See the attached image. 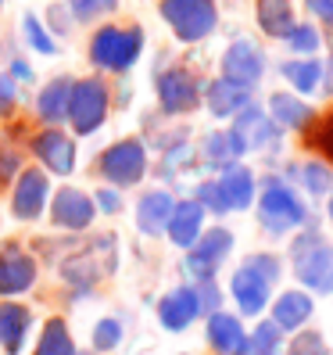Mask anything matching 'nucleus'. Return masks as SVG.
<instances>
[{
  "instance_id": "1",
  "label": "nucleus",
  "mask_w": 333,
  "mask_h": 355,
  "mask_svg": "<svg viewBox=\"0 0 333 355\" xmlns=\"http://www.w3.org/2000/svg\"><path fill=\"white\" fill-rule=\"evenodd\" d=\"M143 51V29L129 26H104L90 40V61L104 72H126Z\"/></svg>"
},
{
  "instance_id": "2",
  "label": "nucleus",
  "mask_w": 333,
  "mask_h": 355,
  "mask_svg": "<svg viewBox=\"0 0 333 355\" xmlns=\"http://www.w3.org/2000/svg\"><path fill=\"white\" fill-rule=\"evenodd\" d=\"M161 18L172 26L183 44H197V40L212 36L219 8L215 0H161Z\"/></svg>"
},
{
  "instance_id": "3",
  "label": "nucleus",
  "mask_w": 333,
  "mask_h": 355,
  "mask_svg": "<svg viewBox=\"0 0 333 355\" xmlns=\"http://www.w3.org/2000/svg\"><path fill=\"white\" fill-rule=\"evenodd\" d=\"M294 259V273L301 284L316 287V291H330L333 287V252L319 234H301L290 248Z\"/></svg>"
},
{
  "instance_id": "4",
  "label": "nucleus",
  "mask_w": 333,
  "mask_h": 355,
  "mask_svg": "<svg viewBox=\"0 0 333 355\" xmlns=\"http://www.w3.org/2000/svg\"><path fill=\"white\" fill-rule=\"evenodd\" d=\"M258 219L269 234H287L305 223V205L298 201V194L287 183H265V191L258 198Z\"/></svg>"
},
{
  "instance_id": "5",
  "label": "nucleus",
  "mask_w": 333,
  "mask_h": 355,
  "mask_svg": "<svg viewBox=\"0 0 333 355\" xmlns=\"http://www.w3.org/2000/svg\"><path fill=\"white\" fill-rule=\"evenodd\" d=\"M104 115H108V87L100 79H79L72 83V97H69V119L75 133H93Z\"/></svg>"
},
{
  "instance_id": "6",
  "label": "nucleus",
  "mask_w": 333,
  "mask_h": 355,
  "mask_svg": "<svg viewBox=\"0 0 333 355\" xmlns=\"http://www.w3.org/2000/svg\"><path fill=\"white\" fill-rule=\"evenodd\" d=\"M100 173L115 187H133L147 173V151L140 140H118L100 155Z\"/></svg>"
},
{
  "instance_id": "7",
  "label": "nucleus",
  "mask_w": 333,
  "mask_h": 355,
  "mask_svg": "<svg viewBox=\"0 0 333 355\" xmlns=\"http://www.w3.org/2000/svg\"><path fill=\"white\" fill-rule=\"evenodd\" d=\"M233 237L230 230H208L190 244V255H186V269L197 277V280H212V273L222 266V259L230 255Z\"/></svg>"
},
{
  "instance_id": "8",
  "label": "nucleus",
  "mask_w": 333,
  "mask_h": 355,
  "mask_svg": "<svg viewBox=\"0 0 333 355\" xmlns=\"http://www.w3.org/2000/svg\"><path fill=\"white\" fill-rule=\"evenodd\" d=\"M158 101H161V108L169 112V115L194 112L197 101H201V87H197L194 72H186V69L161 72L158 76Z\"/></svg>"
},
{
  "instance_id": "9",
  "label": "nucleus",
  "mask_w": 333,
  "mask_h": 355,
  "mask_svg": "<svg viewBox=\"0 0 333 355\" xmlns=\"http://www.w3.org/2000/svg\"><path fill=\"white\" fill-rule=\"evenodd\" d=\"M262 72H265V58H262V51L251 44V40H237V44L226 47V54H222V79H230V83H237V87L251 90L255 83L262 79Z\"/></svg>"
},
{
  "instance_id": "10",
  "label": "nucleus",
  "mask_w": 333,
  "mask_h": 355,
  "mask_svg": "<svg viewBox=\"0 0 333 355\" xmlns=\"http://www.w3.org/2000/svg\"><path fill=\"white\" fill-rule=\"evenodd\" d=\"M93 208H97L93 198H87L75 187H61L57 198L51 201V219L61 230H87L93 219Z\"/></svg>"
},
{
  "instance_id": "11",
  "label": "nucleus",
  "mask_w": 333,
  "mask_h": 355,
  "mask_svg": "<svg viewBox=\"0 0 333 355\" xmlns=\"http://www.w3.org/2000/svg\"><path fill=\"white\" fill-rule=\"evenodd\" d=\"M51 198V187H47V176L39 169H26L15 183V194H11V212L18 219H36L44 212V205Z\"/></svg>"
},
{
  "instance_id": "12",
  "label": "nucleus",
  "mask_w": 333,
  "mask_h": 355,
  "mask_svg": "<svg viewBox=\"0 0 333 355\" xmlns=\"http://www.w3.org/2000/svg\"><path fill=\"white\" fill-rule=\"evenodd\" d=\"M33 151L57 176H69L75 169V144H72V137H65L61 130H44L39 137H33Z\"/></svg>"
},
{
  "instance_id": "13",
  "label": "nucleus",
  "mask_w": 333,
  "mask_h": 355,
  "mask_svg": "<svg viewBox=\"0 0 333 355\" xmlns=\"http://www.w3.org/2000/svg\"><path fill=\"white\" fill-rule=\"evenodd\" d=\"M36 280V262L22 252V248H0V295H22Z\"/></svg>"
},
{
  "instance_id": "14",
  "label": "nucleus",
  "mask_w": 333,
  "mask_h": 355,
  "mask_svg": "<svg viewBox=\"0 0 333 355\" xmlns=\"http://www.w3.org/2000/svg\"><path fill=\"white\" fill-rule=\"evenodd\" d=\"M269 287H273V280L262 277L258 269H251L247 262L233 273V298H237L240 312H247V316H258V312L265 309V302H269Z\"/></svg>"
},
{
  "instance_id": "15",
  "label": "nucleus",
  "mask_w": 333,
  "mask_h": 355,
  "mask_svg": "<svg viewBox=\"0 0 333 355\" xmlns=\"http://www.w3.org/2000/svg\"><path fill=\"white\" fill-rule=\"evenodd\" d=\"M197 312H201L197 309V291H190V287H176V291H169V295L158 302V320H161L165 330L190 327Z\"/></svg>"
},
{
  "instance_id": "16",
  "label": "nucleus",
  "mask_w": 333,
  "mask_h": 355,
  "mask_svg": "<svg viewBox=\"0 0 333 355\" xmlns=\"http://www.w3.org/2000/svg\"><path fill=\"white\" fill-rule=\"evenodd\" d=\"M208 341L219 355H247V334L240 327L237 316L230 312H212V320H208Z\"/></svg>"
},
{
  "instance_id": "17",
  "label": "nucleus",
  "mask_w": 333,
  "mask_h": 355,
  "mask_svg": "<svg viewBox=\"0 0 333 355\" xmlns=\"http://www.w3.org/2000/svg\"><path fill=\"white\" fill-rule=\"evenodd\" d=\"M233 133L240 137V144H244V151H255V148H269V144L276 140V126L269 122V115L265 112H258V108H247L237 115V126H233Z\"/></svg>"
},
{
  "instance_id": "18",
  "label": "nucleus",
  "mask_w": 333,
  "mask_h": 355,
  "mask_svg": "<svg viewBox=\"0 0 333 355\" xmlns=\"http://www.w3.org/2000/svg\"><path fill=\"white\" fill-rule=\"evenodd\" d=\"M201 226H204V208L197 205V201H179L176 208H172V216H169V237H172V244H179V248H190L197 237H201Z\"/></svg>"
},
{
  "instance_id": "19",
  "label": "nucleus",
  "mask_w": 333,
  "mask_h": 355,
  "mask_svg": "<svg viewBox=\"0 0 333 355\" xmlns=\"http://www.w3.org/2000/svg\"><path fill=\"white\" fill-rule=\"evenodd\" d=\"M247 104H251V90L237 87V83H230V79H215L212 87H208V112L219 115V119L240 115Z\"/></svg>"
},
{
  "instance_id": "20",
  "label": "nucleus",
  "mask_w": 333,
  "mask_h": 355,
  "mask_svg": "<svg viewBox=\"0 0 333 355\" xmlns=\"http://www.w3.org/2000/svg\"><path fill=\"white\" fill-rule=\"evenodd\" d=\"M172 208H176V201H172V194H165V191H151V194H143L140 198V205H136V223H140V230L143 234H161L165 226H169V216H172Z\"/></svg>"
},
{
  "instance_id": "21",
  "label": "nucleus",
  "mask_w": 333,
  "mask_h": 355,
  "mask_svg": "<svg viewBox=\"0 0 333 355\" xmlns=\"http://www.w3.org/2000/svg\"><path fill=\"white\" fill-rule=\"evenodd\" d=\"M255 18L265 36L283 40L290 29H294V8L290 0H255Z\"/></svg>"
},
{
  "instance_id": "22",
  "label": "nucleus",
  "mask_w": 333,
  "mask_h": 355,
  "mask_svg": "<svg viewBox=\"0 0 333 355\" xmlns=\"http://www.w3.org/2000/svg\"><path fill=\"white\" fill-rule=\"evenodd\" d=\"M69 97H72V79H54V83H47L44 90H39V101H36V112H39V119L44 122H57L61 119H69Z\"/></svg>"
},
{
  "instance_id": "23",
  "label": "nucleus",
  "mask_w": 333,
  "mask_h": 355,
  "mask_svg": "<svg viewBox=\"0 0 333 355\" xmlns=\"http://www.w3.org/2000/svg\"><path fill=\"white\" fill-rule=\"evenodd\" d=\"M219 191H222L226 208H247L255 198V176L247 173L244 165H230L219 180Z\"/></svg>"
},
{
  "instance_id": "24",
  "label": "nucleus",
  "mask_w": 333,
  "mask_h": 355,
  "mask_svg": "<svg viewBox=\"0 0 333 355\" xmlns=\"http://www.w3.org/2000/svg\"><path fill=\"white\" fill-rule=\"evenodd\" d=\"M308 316H312V298L301 295V291H287L273 305V323L283 330H298Z\"/></svg>"
},
{
  "instance_id": "25",
  "label": "nucleus",
  "mask_w": 333,
  "mask_h": 355,
  "mask_svg": "<svg viewBox=\"0 0 333 355\" xmlns=\"http://www.w3.org/2000/svg\"><path fill=\"white\" fill-rule=\"evenodd\" d=\"M201 155L208 165H222V169H230V165H237V158L244 155V144L233 130L226 133H212L204 144H201Z\"/></svg>"
},
{
  "instance_id": "26",
  "label": "nucleus",
  "mask_w": 333,
  "mask_h": 355,
  "mask_svg": "<svg viewBox=\"0 0 333 355\" xmlns=\"http://www.w3.org/2000/svg\"><path fill=\"white\" fill-rule=\"evenodd\" d=\"M26 330H29V309H22V305H0V341H4V348L11 355L22 352Z\"/></svg>"
},
{
  "instance_id": "27",
  "label": "nucleus",
  "mask_w": 333,
  "mask_h": 355,
  "mask_svg": "<svg viewBox=\"0 0 333 355\" xmlns=\"http://www.w3.org/2000/svg\"><path fill=\"white\" fill-rule=\"evenodd\" d=\"M269 112H273V119L280 122L283 130H301V126H308V119H312L308 104L298 101V97H290V94H273L269 97Z\"/></svg>"
},
{
  "instance_id": "28",
  "label": "nucleus",
  "mask_w": 333,
  "mask_h": 355,
  "mask_svg": "<svg viewBox=\"0 0 333 355\" xmlns=\"http://www.w3.org/2000/svg\"><path fill=\"white\" fill-rule=\"evenodd\" d=\"M287 83H294V90L301 94H316V87L323 83V65L316 58H305V61H287L283 65Z\"/></svg>"
},
{
  "instance_id": "29",
  "label": "nucleus",
  "mask_w": 333,
  "mask_h": 355,
  "mask_svg": "<svg viewBox=\"0 0 333 355\" xmlns=\"http://www.w3.org/2000/svg\"><path fill=\"white\" fill-rule=\"evenodd\" d=\"M36 355H75L72 338H69V327L61 320H51L44 327V338H39V345H36Z\"/></svg>"
},
{
  "instance_id": "30",
  "label": "nucleus",
  "mask_w": 333,
  "mask_h": 355,
  "mask_svg": "<svg viewBox=\"0 0 333 355\" xmlns=\"http://www.w3.org/2000/svg\"><path fill=\"white\" fill-rule=\"evenodd\" d=\"M283 40H287V47H290V51H298V54H316L319 44H323V40H319V29H316V26H308V22H301V26L294 22V29H290Z\"/></svg>"
},
{
  "instance_id": "31",
  "label": "nucleus",
  "mask_w": 333,
  "mask_h": 355,
  "mask_svg": "<svg viewBox=\"0 0 333 355\" xmlns=\"http://www.w3.org/2000/svg\"><path fill=\"white\" fill-rule=\"evenodd\" d=\"M247 352L251 355H276L280 352V327L276 323H258L255 338L247 341Z\"/></svg>"
},
{
  "instance_id": "32",
  "label": "nucleus",
  "mask_w": 333,
  "mask_h": 355,
  "mask_svg": "<svg viewBox=\"0 0 333 355\" xmlns=\"http://www.w3.org/2000/svg\"><path fill=\"white\" fill-rule=\"evenodd\" d=\"M22 33H26V40H29V47L33 51H39V54H54L57 47H54V40L47 36V29L39 26V18L36 15H26L22 18Z\"/></svg>"
},
{
  "instance_id": "33",
  "label": "nucleus",
  "mask_w": 333,
  "mask_h": 355,
  "mask_svg": "<svg viewBox=\"0 0 333 355\" xmlns=\"http://www.w3.org/2000/svg\"><path fill=\"white\" fill-rule=\"evenodd\" d=\"M72 15L79 22H90V18H100V15H111L118 8V0H69Z\"/></svg>"
},
{
  "instance_id": "34",
  "label": "nucleus",
  "mask_w": 333,
  "mask_h": 355,
  "mask_svg": "<svg viewBox=\"0 0 333 355\" xmlns=\"http://www.w3.org/2000/svg\"><path fill=\"white\" fill-rule=\"evenodd\" d=\"M301 180H305V187L312 194H330V187H333V176H330V169L326 165H319V162H308L305 169H301Z\"/></svg>"
},
{
  "instance_id": "35",
  "label": "nucleus",
  "mask_w": 333,
  "mask_h": 355,
  "mask_svg": "<svg viewBox=\"0 0 333 355\" xmlns=\"http://www.w3.org/2000/svg\"><path fill=\"white\" fill-rule=\"evenodd\" d=\"M118 341H122V323H118V320H100L97 330H93V345H97L100 352H108V348H115Z\"/></svg>"
},
{
  "instance_id": "36",
  "label": "nucleus",
  "mask_w": 333,
  "mask_h": 355,
  "mask_svg": "<svg viewBox=\"0 0 333 355\" xmlns=\"http://www.w3.org/2000/svg\"><path fill=\"white\" fill-rule=\"evenodd\" d=\"M287 355H326V345L319 334H298L294 341H290Z\"/></svg>"
},
{
  "instance_id": "37",
  "label": "nucleus",
  "mask_w": 333,
  "mask_h": 355,
  "mask_svg": "<svg viewBox=\"0 0 333 355\" xmlns=\"http://www.w3.org/2000/svg\"><path fill=\"white\" fill-rule=\"evenodd\" d=\"M197 205L201 208H212V212H230L222 201V191H219V183H201L197 187Z\"/></svg>"
},
{
  "instance_id": "38",
  "label": "nucleus",
  "mask_w": 333,
  "mask_h": 355,
  "mask_svg": "<svg viewBox=\"0 0 333 355\" xmlns=\"http://www.w3.org/2000/svg\"><path fill=\"white\" fill-rule=\"evenodd\" d=\"M312 144H316L326 158H333V112L319 122V130H316V137H312Z\"/></svg>"
},
{
  "instance_id": "39",
  "label": "nucleus",
  "mask_w": 333,
  "mask_h": 355,
  "mask_svg": "<svg viewBox=\"0 0 333 355\" xmlns=\"http://www.w3.org/2000/svg\"><path fill=\"white\" fill-rule=\"evenodd\" d=\"M215 305H219L215 284H212V280H201V287H197V309H201V312H215Z\"/></svg>"
},
{
  "instance_id": "40",
  "label": "nucleus",
  "mask_w": 333,
  "mask_h": 355,
  "mask_svg": "<svg viewBox=\"0 0 333 355\" xmlns=\"http://www.w3.org/2000/svg\"><path fill=\"white\" fill-rule=\"evenodd\" d=\"M247 266L258 269V273L269 277V280H276V277H280V262H276L273 255H255V259H247Z\"/></svg>"
},
{
  "instance_id": "41",
  "label": "nucleus",
  "mask_w": 333,
  "mask_h": 355,
  "mask_svg": "<svg viewBox=\"0 0 333 355\" xmlns=\"http://www.w3.org/2000/svg\"><path fill=\"white\" fill-rule=\"evenodd\" d=\"M305 8L319 18V22L333 26V0H305Z\"/></svg>"
},
{
  "instance_id": "42",
  "label": "nucleus",
  "mask_w": 333,
  "mask_h": 355,
  "mask_svg": "<svg viewBox=\"0 0 333 355\" xmlns=\"http://www.w3.org/2000/svg\"><path fill=\"white\" fill-rule=\"evenodd\" d=\"M11 104H15V83L8 76H0V115H4Z\"/></svg>"
},
{
  "instance_id": "43",
  "label": "nucleus",
  "mask_w": 333,
  "mask_h": 355,
  "mask_svg": "<svg viewBox=\"0 0 333 355\" xmlns=\"http://www.w3.org/2000/svg\"><path fill=\"white\" fill-rule=\"evenodd\" d=\"M97 205L104 208V212H118V208H122V198H118L115 191H100V194H97Z\"/></svg>"
},
{
  "instance_id": "44",
  "label": "nucleus",
  "mask_w": 333,
  "mask_h": 355,
  "mask_svg": "<svg viewBox=\"0 0 333 355\" xmlns=\"http://www.w3.org/2000/svg\"><path fill=\"white\" fill-rule=\"evenodd\" d=\"M15 165H18V162H15V155H8V151L0 155V180H8V176H11V169H15Z\"/></svg>"
},
{
  "instance_id": "45",
  "label": "nucleus",
  "mask_w": 333,
  "mask_h": 355,
  "mask_svg": "<svg viewBox=\"0 0 333 355\" xmlns=\"http://www.w3.org/2000/svg\"><path fill=\"white\" fill-rule=\"evenodd\" d=\"M11 72H15L18 79H33V69H26L22 61H15V69H11Z\"/></svg>"
},
{
  "instance_id": "46",
  "label": "nucleus",
  "mask_w": 333,
  "mask_h": 355,
  "mask_svg": "<svg viewBox=\"0 0 333 355\" xmlns=\"http://www.w3.org/2000/svg\"><path fill=\"white\" fill-rule=\"evenodd\" d=\"M330 219H333V198H330Z\"/></svg>"
},
{
  "instance_id": "47",
  "label": "nucleus",
  "mask_w": 333,
  "mask_h": 355,
  "mask_svg": "<svg viewBox=\"0 0 333 355\" xmlns=\"http://www.w3.org/2000/svg\"><path fill=\"white\" fill-rule=\"evenodd\" d=\"M0 4H4V0H0Z\"/></svg>"
}]
</instances>
